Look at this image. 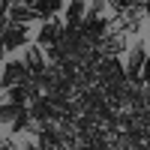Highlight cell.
Here are the masks:
<instances>
[{
  "label": "cell",
  "mask_w": 150,
  "mask_h": 150,
  "mask_svg": "<svg viewBox=\"0 0 150 150\" xmlns=\"http://www.w3.org/2000/svg\"><path fill=\"white\" fill-rule=\"evenodd\" d=\"M6 21H12V24H33V21H39V15H36L30 6H18V3H12Z\"/></svg>",
  "instance_id": "cell-7"
},
{
  "label": "cell",
  "mask_w": 150,
  "mask_h": 150,
  "mask_svg": "<svg viewBox=\"0 0 150 150\" xmlns=\"http://www.w3.org/2000/svg\"><path fill=\"white\" fill-rule=\"evenodd\" d=\"M0 45H3V51H18V48L30 45V24H12V21H6L3 33H0Z\"/></svg>",
  "instance_id": "cell-1"
},
{
  "label": "cell",
  "mask_w": 150,
  "mask_h": 150,
  "mask_svg": "<svg viewBox=\"0 0 150 150\" xmlns=\"http://www.w3.org/2000/svg\"><path fill=\"white\" fill-rule=\"evenodd\" d=\"M0 150H21V144L15 141V135H0Z\"/></svg>",
  "instance_id": "cell-10"
},
{
  "label": "cell",
  "mask_w": 150,
  "mask_h": 150,
  "mask_svg": "<svg viewBox=\"0 0 150 150\" xmlns=\"http://www.w3.org/2000/svg\"><path fill=\"white\" fill-rule=\"evenodd\" d=\"M90 12H96V15H102V12L108 9V0H90V6H87Z\"/></svg>",
  "instance_id": "cell-11"
},
{
  "label": "cell",
  "mask_w": 150,
  "mask_h": 150,
  "mask_svg": "<svg viewBox=\"0 0 150 150\" xmlns=\"http://www.w3.org/2000/svg\"><path fill=\"white\" fill-rule=\"evenodd\" d=\"M129 57H126V78L129 81H135V84H141V66H144V60H147V42L144 39H138L129 51H126Z\"/></svg>",
  "instance_id": "cell-3"
},
{
  "label": "cell",
  "mask_w": 150,
  "mask_h": 150,
  "mask_svg": "<svg viewBox=\"0 0 150 150\" xmlns=\"http://www.w3.org/2000/svg\"><path fill=\"white\" fill-rule=\"evenodd\" d=\"M63 12H66V21H63L66 27H81V21L87 15V0H69Z\"/></svg>",
  "instance_id": "cell-6"
},
{
  "label": "cell",
  "mask_w": 150,
  "mask_h": 150,
  "mask_svg": "<svg viewBox=\"0 0 150 150\" xmlns=\"http://www.w3.org/2000/svg\"><path fill=\"white\" fill-rule=\"evenodd\" d=\"M27 81H33V78H30L27 66H24V60H6L3 72H0V90L6 93L9 87H15V84H27Z\"/></svg>",
  "instance_id": "cell-2"
},
{
  "label": "cell",
  "mask_w": 150,
  "mask_h": 150,
  "mask_svg": "<svg viewBox=\"0 0 150 150\" xmlns=\"http://www.w3.org/2000/svg\"><path fill=\"white\" fill-rule=\"evenodd\" d=\"M24 66H27V72H30V78H39V75H45L48 72V63H45V51L36 42H30V45H24Z\"/></svg>",
  "instance_id": "cell-4"
},
{
  "label": "cell",
  "mask_w": 150,
  "mask_h": 150,
  "mask_svg": "<svg viewBox=\"0 0 150 150\" xmlns=\"http://www.w3.org/2000/svg\"><path fill=\"white\" fill-rule=\"evenodd\" d=\"M24 105H15V102H0V126L3 123H12L18 117V111H21Z\"/></svg>",
  "instance_id": "cell-9"
},
{
  "label": "cell",
  "mask_w": 150,
  "mask_h": 150,
  "mask_svg": "<svg viewBox=\"0 0 150 150\" xmlns=\"http://www.w3.org/2000/svg\"><path fill=\"white\" fill-rule=\"evenodd\" d=\"M141 84H150V54H147L144 66H141Z\"/></svg>",
  "instance_id": "cell-12"
},
{
  "label": "cell",
  "mask_w": 150,
  "mask_h": 150,
  "mask_svg": "<svg viewBox=\"0 0 150 150\" xmlns=\"http://www.w3.org/2000/svg\"><path fill=\"white\" fill-rule=\"evenodd\" d=\"M63 27L66 24L63 21H57V18H48V21H42V27L36 30V45L39 48H51V45H60V36H63Z\"/></svg>",
  "instance_id": "cell-5"
},
{
  "label": "cell",
  "mask_w": 150,
  "mask_h": 150,
  "mask_svg": "<svg viewBox=\"0 0 150 150\" xmlns=\"http://www.w3.org/2000/svg\"><path fill=\"white\" fill-rule=\"evenodd\" d=\"M63 9V0H36L33 3V12L39 15V21H48V18H57V12Z\"/></svg>",
  "instance_id": "cell-8"
}]
</instances>
